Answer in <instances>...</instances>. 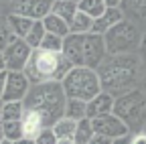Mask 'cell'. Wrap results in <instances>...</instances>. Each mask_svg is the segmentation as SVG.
I'll return each mask as SVG.
<instances>
[{
    "instance_id": "603a6c76",
    "label": "cell",
    "mask_w": 146,
    "mask_h": 144,
    "mask_svg": "<svg viewBox=\"0 0 146 144\" xmlns=\"http://www.w3.org/2000/svg\"><path fill=\"white\" fill-rule=\"evenodd\" d=\"M45 35H47V31L43 27V21H35L33 27H31V31L27 33V37H25V43L31 49H39L41 47V41L45 39Z\"/></svg>"
},
{
    "instance_id": "e0dca14e",
    "label": "cell",
    "mask_w": 146,
    "mask_h": 144,
    "mask_svg": "<svg viewBox=\"0 0 146 144\" xmlns=\"http://www.w3.org/2000/svg\"><path fill=\"white\" fill-rule=\"evenodd\" d=\"M77 2H73V0H55L53 6H51V12L57 14L59 19H63L67 25L71 23V19L77 14Z\"/></svg>"
},
{
    "instance_id": "7c38bea8",
    "label": "cell",
    "mask_w": 146,
    "mask_h": 144,
    "mask_svg": "<svg viewBox=\"0 0 146 144\" xmlns=\"http://www.w3.org/2000/svg\"><path fill=\"white\" fill-rule=\"evenodd\" d=\"M114 96L108 94V92H100L96 98H91L87 102V118L94 120V118H100V116H106V114H112L114 112Z\"/></svg>"
},
{
    "instance_id": "d6a6232c",
    "label": "cell",
    "mask_w": 146,
    "mask_h": 144,
    "mask_svg": "<svg viewBox=\"0 0 146 144\" xmlns=\"http://www.w3.org/2000/svg\"><path fill=\"white\" fill-rule=\"evenodd\" d=\"M138 55L146 57V33H142V41H140V49H138Z\"/></svg>"
},
{
    "instance_id": "83f0119b",
    "label": "cell",
    "mask_w": 146,
    "mask_h": 144,
    "mask_svg": "<svg viewBox=\"0 0 146 144\" xmlns=\"http://www.w3.org/2000/svg\"><path fill=\"white\" fill-rule=\"evenodd\" d=\"M39 49H45V51H55V53H61L63 51V39L57 37V35H45V39L41 41V47Z\"/></svg>"
},
{
    "instance_id": "5b68a950",
    "label": "cell",
    "mask_w": 146,
    "mask_h": 144,
    "mask_svg": "<svg viewBox=\"0 0 146 144\" xmlns=\"http://www.w3.org/2000/svg\"><path fill=\"white\" fill-rule=\"evenodd\" d=\"M104 41H106L108 55H112V57L114 55H132V53H138V49H140L142 31L130 19H124L122 23H118L104 35Z\"/></svg>"
},
{
    "instance_id": "b9f144b4",
    "label": "cell",
    "mask_w": 146,
    "mask_h": 144,
    "mask_svg": "<svg viewBox=\"0 0 146 144\" xmlns=\"http://www.w3.org/2000/svg\"><path fill=\"white\" fill-rule=\"evenodd\" d=\"M0 144H16V142H10V140H2Z\"/></svg>"
},
{
    "instance_id": "2e32d148",
    "label": "cell",
    "mask_w": 146,
    "mask_h": 144,
    "mask_svg": "<svg viewBox=\"0 0 146 144\" xmlns=\"http://www.w3.org/2000/svg\"><path fill=\"white\" fill-rule=\"evenodd\" d=\"M43 27H45V31L49 35H57V37H61V39H65L69 35V25L63 19H59L57 14H53V12H49L43 19Z\"/></svg>"
},
{
    "instance_id": "ac0fdd59",
    "label": "cell",
    "mask_w": 146,
    "mask_h": 144,
    "mask_svg": "<svg viewBox=\"0 0 146 144\" xmlns=\"http://www.w3.org/2000/svg\"><path fill=\"white\" fill-rule=\"evenodd\" d=\"M91 29H94V19L87 16L85 12H81V10H77V14L69 23V33L71 35H87V33H91Z\"/></svg>"
},
{
    "instance_id": "30bf717a",
    "label": "cell",
    "mask_w": 146,
    "mask_h": 144,
    "mask_svg": "<svg viewBox=\"0 0 146 144\" xmlns=\"http://www.w3.org/2000/svg\"><path fill=\"white\" fill-rule=\"evenodd\" d=\"M31 81L25 71H8L6 75V87L2 94V102H23L31 89Z\"/></svg>"
},
{
    "instance_id": "4316f807",
    "label": "cell",
    "mask_w": 146,
    "mask_h": 144,
    "mask_svg": "<svg viewBox=\"0 0 146 144\" xmlns=\"http://www.w3.org/2000/svg\"><path fill=\"white\" fill-rule=\"evenodd\" d=\"M14 39H16V37H14V33L10 31V27H8L6 14L0 12V53H2V51L14 41Z\"/></svg>"
},
{
    "instance_id": "8fae6325",
    "label": "cell",
    "mask_w": 146,
    "mask_h": 144,
    "mask_svg": "<svg viewBox=\"0 0 146 144\" xmlns=\"http://www.w3.org/2000/svg\"><path fill=\"white\" fill-rule=\"evenodd\" d=\"M53 2L55 0H14L10 12L23 14V16L33 19V21H43L51 12Z\"/></svg>"
},
{
    "instance_id": "4dcf8cb0",
    "label": "cell",
    "mask_w": 146,
    "mask_h": 144,
    "mask_svg": "<svg viewBox=\"0 0 146 144\" xmlns=\"http://www.w3.org/2000/svg\"><path fill=\"white\" fill-rule=\"evenodd\" d=\"M112 142H114V140H110V138H106V136H98V134L89 140V144H112Z\"/></svg>"
},
{
    "instance_id": "ab89813d",
    "label": "cell",
    "mask_w": 146,
    "mask_h": 144,
    "mask_svg": "<svg viewBox=\"0 0 146 144\" xmlns=\"http://www.w3.org/2000/svg\"><path fill=\"white\" fill-rule=\"evenodd\" d=\"M4 140V132H2V126H0V142Z\"/></svg>"
},
{
    "instance_id": "cb8c5ba5",
    "label": "cell",
    "mask_w": 146,
    "mask_h": 144,
    "mask_svg": "<svg viewBox=\"0 0 146 144\" xmlns=\"http://www.w3.org/2000/svg\"><path fill=\"white\" fill-rule=\"evenodd\" d=\"M77 8L96 21L100 14H104V12H106V8H108V6H106L104 0H79V2H77Z\"/></svg>"
},
{
    "instance_id": "6da1fadb",
    "label": "cell",
    "mask_w": 146,
    "mask_h": 144,
    "mask_svg": "<svg viewBox=\"0 0 146 144\" xmlns=\"http://www.w3.org/2000/svg\"><path fill=\"white\" fill-rule=\"evenodd\" d=\"M142 71V57L138 53L132 55H108L100 65L98 75L102 83V92L112 94L114 98L136 89L138 77Z\"/></svg>"
},
{
    "instance_id": "d6986e66",
    "label": "cell",
    "mask_w": 146,
    "mask_h": 144,
    "mask_svg": "<svg viewBox=\"0 0 146 144\" xmlns=\"http://www.w3.org/2000/svg\"><path fill=\"white\" fill-rule=\"evenodd\" d=\"M122 12L124 16L130 14L132 16V23L136 21H146V0H122Z\"/></svg>"
},
{
    "instance_id": "ffe728a7",
    "label": "cell",
    "mask_w": 146,
    "mask_h": 144,
    "mask_svg": "<svg viewBox=\"0 0 146 144\" xmlns=\"http://www.w3.org/2000/svg\"><path fill=\"white\" fill-rule=\"evenodd\" d=\"M94 136H96V132H94V126H91V120L89 118L79 120L75 126V132H73V142L75 144H89V140Z\"/></svg>"
},
{
    "instance_id": "7bdbcfd3",
    "label": "cell",
    "mask_w": 146,
    "mask_h": 144,
    "mask_svg": "<svg viewBox=\"0 0 146 144\" xmlns=\"http://www.w3.org/2000/svg\"><path fill=\"white\" fill-rule=\"evenodd\" d=\"M140 130H142V132L146 134V122H144V126H142V128H140Z\"/></svg>"
},
{
    "instance_id": "52a82bcc",
    "label": "cell",
    "mask_w": 146,
    "mask_h": 144,
    "mask_svg": "<svg viewBox=\"0 0 146 144\" xmlns=\"http://www.w3.org/2000/svg\"><path fill=\"white\" fill-rule=\"evenodd\" d=\"M108 51H106V41L104 35L98 33H87L81 37V67L89 69H100V65L106 61Z\"/></svg>"
},
{
    "instance_id": "3957f363",
    "label": "cell",
    "mask_w": 146,
    "mask_h": 144,
    "mask_svg": "<svg viewBox=\"0 0 146 144\" xmlns=\"http://www.w3.org/2000/svg\"><path fill=\"white\" fill-rule=\"evenodd\" d=\"M71 65L63 53L33 49L31 59L25 67V73L31 83H47V81H63Z\"/></svg>"
},
{
    "instance_id": "8d00e7d4",
    "label": "cell",
    "mask_w": 146,
    "mask_h": 144,
    "mask_svg": "<svg viewBox=\"0 0 146 144\" xmlns=\"http://www.w3.org/2000/svg\"><path fill=\"white\" fill-rule=\"evenodd\" d=\"M16 144H35V138H21Z\"/></svg>"
},
{
    "instance_id": "277c9868",
    "label": "cell",
    "mask_w": 146,
    "mask_h": 144,
    "mask_svg": "<svg viewBox=\"0 0 146 144\" xmlns=\"http://www.w3.org/2000/svg\"><path fill=\"white\" fill-rule=\"evenodd\" d=\"M61 85H63V92H65L67 100L89 102L91 98H96L102 92L98 71L89 69V67H71L69 73L63 77Z\"/></svg>"
},
{
    "instance_id": "9c48e42d",
    "label": "cell",
    "mask_w": 146,
    "mask_h": 144,
    "mask_svg": "<svg viewBox=\"0 0 146 144\" xmlns=\"http://www.w3.org/2000/svg\"><path fill=\"white\" fill-rule=\"evenodd\" d=\"M31 53H33V49L25 43V39H14L2 51L4 69L6 71H25V67L31 59Z\"/></svg>"
},
{
    "instance_id": "e575fe53",
    "label": "cell",
    "mask_w": 146,
    "mask_h": 144,
    "mask_svg": "<svg viewBox=\"0 0 146 144\" xmlns=\"http://www.w3.org/2000/svg\"><path fill=\"white\" fill-rule=\"evenodd\" d=\"M106 6H122V0H104Z\"/></svg>"
},
{
    "instance_id": "4fadbf2b",
    "label": "cell",
    "mask_w": 146,
    "mask_h": 144,
    "mask_svg": "<svg viewBox=\"0 0 146 144\" xmlns=\"http://www.w3.org/2000/svg\"><path fill=\"white\" fill-rule=\"evenodd\" d=\"M126 19L124 12L120 6H108L104 14H100L98 19L94 21V29H91V33H98V35H106L112 27H116L118 23H122Z\"/></svg>"
},
{
    "instance_id": "836d02e7",
    "label": "cell",
    "mask_w": 146,
    "mask_h": 144,
    "mask_svg": "<svg viewBox=\"0 0 146 144\" xmlns=\"http://www.w3.org/2000/svg\"><path fill=\"white\" fill-rule=\"evenodd\" d=\"M112 144H130V134H128V136H124V138H118V140H114Z\"/></svg>"
},
{
    "instance_id": "60d3db41",
    "label": "cell",
    "mask_w": 146,
    "mask_h": 144,
    "mask_svg": "<svg viewBox=\"0 0 146 144\" xmlns=\"http://www.w3.org/2000/svg\"><path fill=\"white\" fill-rule=\"evenodd\" d=\"M2 106H4V102L0 100V118H2Z\"/></svg>"
},
{
    "instance_id": "f35d334b",
    "label": "cell",
    "mask_w": 146,
    "mask_h": 144,
    "mask_svg": "<svg viewBox=\"0 0 146 144\" xmlns=\"http://www.w3.org/2000/svg\"><path fill=\"white\" fill-rule=\"evenodd\" d=\"M0 71H4V59H2V53H0Z\"/></svg>"
},
{
    "instance_id": "d590c367",
    "label": "cell",
    "mask_w": 146,
    "mask_h": 144,
    "mask_svg": "<svg viewBox=\"0 0 146 144\" xmlns=\"http://www.w3.org/2000/svg\"><path fill=\"white\" fill-rule=\"evenodd\" d=\"M57 144H75L73 138H57Z\"/></svg>"
},
{
    "instance_id": "ee69618b",
    "label": "cell",
    "mask_w": 146,
    "mask_h": 144,
    "mask_svg": "<svg viewBox=\"0 0 146 144\" xmlns=\"http://www.w3.org/2000/svg\"><path fill=\"white\" fill-rule=\"evenodd\" d=\"M73 2H79V0H73Z\"/></svg>"
},
{
    "instance_id": "7a4b0ae2",
    "label": "cell",
    "mask_w": 146,
    "mask_h": 144,
    "mask_svg": "<svg viewBox=\"0 0 146 144\" xmlns=\"http://www.w3.org/2000/svg\"><path fill=\"white\" fill-rule=\"evenodd\" d=\"M65 102L67 96L63 92L61 81H47V83H33L27 98L23 100V108L39 114L45 128L61 120L65 116Z\"/></svg>"
},
{
    "instance_id": "74e56055",
    "label": "cell",
    "mask_w": 146,
    "mask_h": 144,
    "mask_svg": "<svg viewBox=\"0 0 146 144\" xmlns=\"http://www.w3.org/2000/svg\"><path fill=\"white\" fill-rule=\"evenodd\" d=\"M12 2L14 0H0V6H10L12 8Z\"/></svg>"
},
{
    "instance_id": "484cf974",
    "label": "cell",
    "mask_w": 146,
    "mask_h": 144,
    "mask_svg": "<svg viewBox=\"0 0 146 144\" xmlns=\"http://www.w3.org/2000/svg\"><path fill=\"white\" fill-rule=\"evenodd\" d=\"M2 126V132H4V140H10V142H18L23 136V124L21 120H14V122H0Z\"/></svg>"
},
{
    "instance_id": "5bb4252c",
    "label": "cell",
    "mask_w": 146,
    "mask_h": 144,
    "mask_svg": "<svg viewBox=\"0 0 146 144\" xmlns=\"http://www.w3.org/2000/svg\"><path fill=\"white\" fill-rule=\"evenodd\" d=\"M21 124H23V136L25 138H36V136L41 134V130L45 128L43 122H41V118H39V114H35L31 110H25Z\"/></svg>"
},
{
    "instance_id": "1f68e13d",
    "label": "cell",
    "mask_w": 146,
    "mask_h": 144,
    "mask_svg": "<svg viewBox=\"0 0 146 144\" xmlns=\"http://www.w3.org/2000/svg\"><path fill=\"white\" fill-rule=\"evenodd\" d=\"M6 75H8V71H0V100H2V94H4V87H6Z\"/></svg>"
},
{
    "instance_id": "44dd1931",
    "label": "cell",
    "mask_w": 146,
    "mask_h": 144,
    "mask_svg": "<svg viewBox=\"0 0 146 144\" xmlns=\"http://www.w3.org/2000/svg\"><path fill=\"white\" fill-rule=\"evenodd\" d=\"M65 118H71V120H75V122L87 118V102L67 100L65 102Z\"/></svg>"
},
{
    "instance_id": "f546056e",
    "label": "cell",
    "mask_w": 146,
    "mask_h": 144,
    "mask_svg": "<svg viewBox=\"0 0 146 144\" xmlns=\"http://www.w3.org/2000/svg\"><path fill=\"white\" fill-rule=\"evenodd\" d=\"M130 144H146V134L142 130L130 132Z\"/></svg>"
},
{
    "instance_id": "d4e9b609",
    "label": "cell",
    "mask_w": 146,
    "mask_h": 144,
    "mask_svg": "<svg viewBox=\"0 0 146 144\" xmlns=\"http://www.w3.org/2000/svg\"><path fill=\"white\" fill-rule=\"evenodd\" d=\"M23 114H25L23 102H4V106H2V118H0V122L23 120Z\"/></svg>"
},
{
    "instance_id": "8992f818",
    "label": "cell",
    "mask_w": 146,
    "mask_h": 144,
    "mask_svg": "<svg viewBox=\"0 0 146 144\" xmlns=\"http://www.w3.org/2000/svg\"><path fill=\"white\" fill-rule=\"evenodd\" d=\"M146 112V96L140 89H132L114 100V114L128 124V128L132 132V122H138Z\"/></svg>"
},
{
    "instance_id": "7402d4cb",
    "label": "cell",
    "mask_w": 146,
    "mask_h": 144,
    "mask_svg": "<svg viewBox=\"0 0 146 144\" xmlns=\"http://www.w3.org/2000/svg\"><path fill=\"white\" fill-rule=\"evenodd\" d=\"M75 126H77L75 120H71V118H65V116H63L61 120H57V122L51 126V130H53V134L57 136V138H73Z\"/></svg>"
},
{
    "instance_id": "ba28073f",
    "label": "cell",
    "mask_w": 146,
    "mask_h": 144,
    "mask_svg": "<svg viewBox=\"0 0 146 144\" xmlns=\"http://www.w3.org/2000/svg\"><path fill=\"white\" fill-rule=\"evenodd\" d=\"M91 126H94V132L98 136H106L110 140H118V138H124V136L130 134L128 124L124 120H120L114 112L100 116V118H94L91 120Z\"/></svg>"
},
{
    "instance_id": "9a60e30c",
    "label": "cell",
    "mask_w": 146,
    "mask_h": 144,
    "mask_svg": "<svg viewBox=\"0 0 146 144\" xmlns=\"http://www.w3.org/2000/svg\"><path fill=\"white\" fill-rule=\"evenodd\" d=\"M6 19H8V27H10V31L14 33L16 39H25L27 33H29L31 27H33V23H35L33 19H27V16L16 14V12H8Z\"/></svg>"
},
{
    "instance_id": "f1b7e54d",
    "label": "cell",
    "mask_w": 146,
    "mask_h": 144,
    "mask_svg": "<svg viewBox=\"0 0 146 144\" xmlns=\"http://www.w3.org/2000/svg\"><path fill=\"white\" fill-rule=\"evenodd\" d=\"M35 144H57V136L53 134L51 128H43L41 134L35 138Z\"/></svg>"
}]
</instances>
